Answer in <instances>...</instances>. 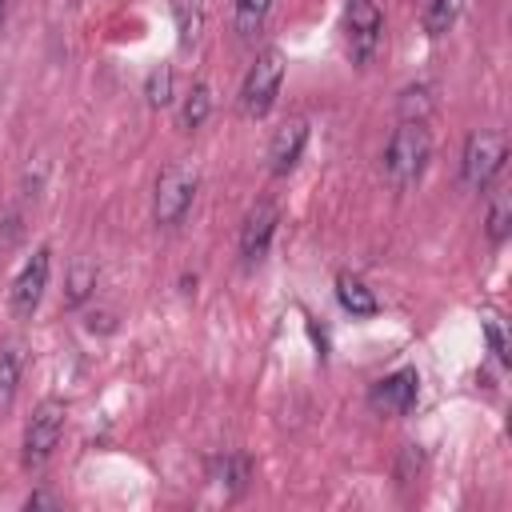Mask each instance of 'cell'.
<instances>
[{
    "instance_id": "20",
    "label": "cell",
    "mask_w": 512,
    "mask_h": 512,
    "mask_svg": "<svg viewBox=\"0 0 512 512\" xmlns=\"http://www.w3.org/2000/svg\"><path fill=\"white\" fill-rule=\"evenodd\" d=\"M16 388H20V348L0 344V408L12 404Z\"/></svg>"
},
{
    "instance_id": "16",
    "label": "cell",
    "mask_w": 512,
    "mask_h": 512,
    "mask_svg": "<svg viewBox=\"0 0 512 512\" xmlns=\"http://www.w3.org/2000/svg\"><path fill=\"white\" fill-rule=\"evenodd\" d=\"M208 112H212V88H208L204 80H196V84L188 88L184 104H180V128H184V132H196V128H204Z\"/></svg>"
},
{
    "instance_id": "22",
    "label": "cell",
    "mask_w": 512,
    "mask_h": 512,
    "mask_svg": "<svg viewBox=\"0 0 512 512\" xmlns=\"http://www.w3.org/2000/svg\"><path fill=\"white\" fill-rule=\"evenodd\" d=\"M420 464H424L420 444H404V448H400V460H396V480H400V484H412L416 472H420Z\"/></svg>"
},
{
    "instance_id": "2",
    "label": "cell",
    "mask_w": 512,
    "mask_h": 512,
    "mask_svg": "<svg viewBox=\"0 0 512 512\" xmlns=\"http://www.w3.org/2000/svg\"><path fill=\"white\" fill-rule=\"evenodd\" d=\"M200 192V172L192 160H172L160 176H156V192H152V220L160 228H176L188 212L192 200Z\"/></svg>"
},
{
    "instance_id": "14",
    "label": "cell",
    "mask_w": 512,
    "mask_h": 512,
    "mask_svg": "<svg viewBox=\"0 0 512 512\" xmlns=\"http://www.w3.org/2000/svg\"><path fill=\"white\" fill-rule=\"evenodd\" d=\"M168 8H172V20H176L180 48H192L200 40V28H204V0H168Z\"/></svg>"
},
{
    "instance_id": "13",
    "label": "cell",
    "mask_w": 512,
    "mask_h": 512,
    "mask_svg": "<svg viewBox=\"0 0 512 512\" xmlns=\"http://www.w3.org/2000/svg\"><path fill=\"white\" fill-rule=\"evenodd\" d=\"M92 292H96V264L72 260V268H68V276H64V296H60V304H64V308H84V304L92 300Z\"/></svg>"
},
{
    "instance_id": "7",
    "label": "cell",
    "mask_w": 512,
    "mask_h": 512,
    "mask_svg": "<svg viewBox=\"0 0 512 512\" xmlns=\"http://www.w3.org/2000/svg\"><path fill=\"white\" fill-rule=\"evenodd\" d=\"M48 272H52V252L40 244V248L24 260V268L16 272V280H12V288H8V304H12V316H16V320H28V316L40 308L44 288H48Z\"/></svg>"
},
{
    "instance_id": "6",
    "label": "cell",
    "mask_w": 512,
    "mask_h": 512,
    "mask_svg": "<svg viewBox=\"0 0 512 512\" xmlns=\"http://www.w3.org/2000/svg\"><path fill=\"white\" fill-rule=\"evenodd\" d=\"M344 40H348V56L356 64H368L384 40V12L376 8V0H348L344 8Z\"/></svg>"
},
{
    "instance_id": "4",
    "label": "cell",
    "mask_w": 512,
    "mask_h": 512,
    "mask_svg": "<svg viewBox=\"0 0 512 512\" xmlns=\"http://www.w3.org/2000/svg\"><path fill=\"white\" fill-rule=\"evenodd\" d=\"M284 52L276 44H268L264 52H256L252 68L244 72V84H240V112L248 120H260L272 112L276 96H280V84H284Z\"/></svg>"
},
{
    "instance_id": "15",
    "label": "cell",
    "mask_w": 512,
    "mask_h": 512,
    "mask_svg": "<svg viewBox=\"0 0 512 512\" xmlns=\"http://www.w3.org/2000/svg\"><path fill=\"white\" fill-rule=\"evenodd\" d=\"M488 240L492 244H504L508 232H512V188L508 184H496L492 188V200H488Z\"/></svg>"
},
{
    "instance_id": "19",
    "label": "cell",
    "mask_w": 512,
    "mask_h": 512,
    "mask_svg": "<svg viewBox=\"0 0 512 512\" xmlns=\"http://www.w3.org/2000/svg\"><path fill=\"white\" fill-rule=\"evenodd\" d=\"M176 96V76H172V64H156L148 76H144V100L152 108H168Z\"/></svg>"
},
{
    "instance_id": "25",
    "label": "cell",
    "mask_w": 512,
    "mask_h": 512,
    "mask_svg": "<svg viewBox=\"0 0 512 512\" xmlns=\"http://www.w3.org/2000/svg\"><path fill=\"white\" fill-rule=\"evenodd\" d=\"M4 4H8V0H0V20H4Z\"/></svg>"
},
{
    "instance_id": "23",
    "label": "cell",
    "mask_w": 512,
    "mask_h": 512,
    "mask_svg": "<svg viewBox=\"0 0 512 512\" xmlns=\"http://www.w3.org/2000/svg\"><path fill=\"white\" fill-rule=\"evenodd\" d=\"M484 332H488V348L496 352V360L508 364V340H504V324H500V316H488V320H484Z\"/></svg>"
},
{
    "instance_id": "11",
    "label": "cell",
    "mask_w": 512,
    "mask_h": 512,
    "mask_svg": "<svg viewBox=\"0 0 512 512\" xmlns=\"http://www.w3.org/2000/svg\"><path fill=\"white\" fill-rule=\"evenodd\" d=\"M208 480H216L228 496H240L248 488V480H252V460L244 452H224V456H216L208 464Z\"/></svg>"
},
{
    "instance_id": "12",
    "label": "cell",
    "mask_w": 512,
    "mask_h": 512,
    "mask_svg": "<svg viewBox=\"0 0 512 512\" xmlns=\"http://www.w3.org/2000/svg\"><path fill=\"white\" fill-rule=\"evenodd\" d=\"M336 300H340V308H344L348 316H376V312H380L376 292H372L360 276H352V272H340V276H336Z\"/></svg>"
},
{
    "instance_id": "18",
    "label": "cell",
    "mask_w": 512,
    "mask_h": 512,
    "mask_svg": "<svg viewBox=\"0 0 512 512\" xmlns=\"http://www.w3.org/2000/svg\"><path fill=\"white\" fill-rule=\"evenodd\" d=\"M268 12H272V0H236V12H232V28H236V36H256L260 28H264V20H268Z\"/></svg>"
},
{
    "instance_id": "17",
    "label": "cell",
    "mask_w": 512,
    "mask_h": 512,
    "mask_svg": "<svg viewBox=\"0 0 512 512\" xmlns=\"http://www.w3.org/2000/svg\"><path fill=\"white\" fill-rule=\"evenodd\" d=\"M460 12H464V0H428L420 24H424L428 36H444L460 20Z\"/></svg>"
},
{
    "instance_id": "10",
    "label": "cell",
    "mask_w": 512,
    "mask_h": 512,
    "mask_svg": "<svg viewBox=\"0 0 512 512\" xmlns=\"http://www.w3.org/2000/svg\"><path fill=\"white\" fill-rule=\"evenodd\" d=\"M304 144H308V120L304 116H288L268 140V172L272 176H288L300 164Z\"/></svg>"
},
{
    "instance_id": "8",
    "label": "cell",
    "mask_w": 512,
    "mask_h": 512,
    "mask_svg": "<svg viewBox=\"0 0 512 512\" xmlns=\"http://www.w3.org/2000/svg\"><path fill=\"white\" fill-rule=\"evenodd\" d=\"M416 400H420V372H416L412 364H404V368L380 376V380L368 388V404H372L376 412H384V416H408V412L416 408Z\"/></svg>"
},
{
    "instance_id": "9",
    "label": "cell",
    "mask_w": 512,
    "mask_h": 512,
    "mask_svg": "<svg viewBox=\"0 0 512 512\" xmlns=\"http://www.w3.org/2000/svg\"><path fill=\"white\" fill-rule=\"evenodd\" d=\"M276 224H280V208L276 200H256L240 224V260L244 264H260L272 248V236H276Z\"/></svg>"
},
{
    "instance_id": "1",
    "label": "cell",
    "mask_w": 512,
    "mask_h": 512,
    "mask_svg": "<svg viewBox=\"0 0 512 512\" xmlns=\"http://www.w3.org/2000/svg\"><path fill=\"white\" fill-rule=\"evenodd\" d=\"M428 156H432V136H428L424 120H400L392 128L388 144H384L380 168H384V176H388L392 188H408L428 168Z\"/></svg>"
},
{
    "instance_id": "21",
    "label": "cell",
    "mask_w": 512,
    "mask_h": 512,
    "mask_svg": "<svg viewBox=\"0 0 512 512\" xmlns=\"http://www.w3.org/2000/svg\"><path fill=\"white\" fill-rule=\"evenodd\" d=\"M400 120H428V112H432V92H428V84H408L404 92H400Z\"/></svg>"
},
{
    "instance_id": "3",
    "label": "cell",
    "mask_w": 512,
    "mask_h": 512,
    "mask_svg": "<svg viewBox=\"0 0 512 512\" xmlns=\"http://www.w3.org/2000/svg\"><path fill=\"white\" fill-rule=\"evenodd\" d=\"M64 424H68V404L64 400L48 396L32 408V416L24 424V444H20V460H24L28 472H40L52 460V452L64 436Z\"/></svg>"
},
{
    "instance_id": "5",
    "label": "cell",
    "mask_w": 512,
    "mask_h": 512,
    "mask_svg": "<svg viewBox=\"0 0 512 512\" xmlns=\"http://www.w3.org/2000/svg\"><path fill=\"white\" fill-rule=\"evenodd\" d=\"M504 160H508V136L500 128L468 132L464 152H460V180H464V188H472V192L488 188L504 172Z\"/></svg>"
},
{
    "instance_id": "24",
    "label": "cell",
    "mask_w": 512,
    "mask_h": 512,
    "mask_svg": "<svg viewBox=\"0 0 512 512\" xmlns=\"http://www.w3.org/2000/svg\"><path fill=\"white\" fill-rule=\"evenodd\" d=\"M180 292H184V296L196 292V276H180Z\"/></svg>"
}]
</instances>
